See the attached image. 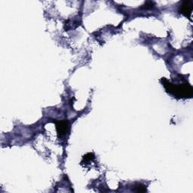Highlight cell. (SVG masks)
<instances>
[{
	"label": "cell",
	"mask_w": 193,
	"mask_h": 193,
	"mask_svg": "<svg viewBox=\"0 0 193 193\" xmlns=\"http://www.w3.org/2000/svg\"><path fill=\"white\" fill-rule=\"evenodd\" d=\"M192 9V7L189 5V2H185L181 7V12L187 16V15H189L191 14Z\"/></svg>",
	"instance_id": "obj_1"
},
{
	"label": "cell",
	"mask_w": 193,
	"mask_h": 193,
	"mask_svg": "<svg viewBox=\"0 0 193 193\" xmlns=\"http://www.w3.org/2000/svg\"><path fill=\"white\" fill-rule=\"evenodd\" d=\"M67 124H66V122H64V121H63V122H60V126H57V128H60V131H58V132H59L60 134H64L66 132V129H67Z\"/></svg>",
	"instance_id": "obj_2"
}]
</instances>
